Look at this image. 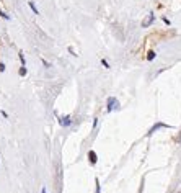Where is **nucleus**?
Here are the masks:
<instances>
[{"mask_svg":"<svg viewBox=\"0 0 181 193\" xmlns=\"http://www.w3.org/2000/svg\"><path fill=\"white\" fill-rule=\"evenodd\" d=\"M88 161H90L91 165H95L96 162H98V156H96L95 151H88Z\"/></svg>","mask_w":181,"mask_h":193,"instance_id":"20e7f679","label":"nucleus"},{"mask_svg":"<svg viewBox=\"0 0 181 193\" xmlns=\"http://www.w3.org/2000/svg\"><path fill=\"white\" fill-rule=\"evenodd\" d=\"M3 70H5V64L3 62H0V72H3Z\"/></svg>","mask_w":181,"mask_h":193,"instance_id":"2eb2a0df","label":"nucleus"},{"mask_svg":"<svg viewBox=\"0 0 181 193\" xmlns=\"http://www.w3.org/2000/svg\"><path fill=\"white\" fill-rule=\"evenodd\" d=\"M155 59V51H149V54H147V61H154Z\"/></svg>","mask_w":181,"mask_h":193,"instance_id":"6e6552de","label":"nucleus"},{"mask_svg":"<svg viewBox=\"0 0 181 193\" xmlns=\"http://www.w3.org/2000/svg\"><path fill=\"white\" fill-rule=\"evenodd\" d=\"M41 193H47V192H46V188H43V190H41Z\"/></svg>","mask_w":181,"mask_h":193,"instance_id":"a211bd4d","label":"nucleus"},{"mask_svg":"<svg viewBox=\"0 0 181 193\" xmlns=\"http://www.w3.org/2000/svg\"><path fill=\"white\" fill-rule=\"evenodd\" d=\"M0 17H2V18H5V20H10V17L7 13H5L3 10H0Z\"/></svg>","mask_w":181,"mask_h":193,"instance_id":"9b49d317","label":"nucleus"},{"mask_svg":"<svg viewBox=\"0 0 181 193\" xmlns=\"http://www.w3.org/2000/svg\"><path fill=\"white\" fill-rule=\"evenodd\" d=\"M28 5H29V8L33 10V13H34V15H39V10H38V7L34 5V2H33V0H29V2H28Z\"/></svg>","mask_w":181,"mask_h":193,"instance_id":"423d86ee","label":"nucleus"},{"mask_svg":"<svg viewBox=\"0 0 181 193\" xmlns=\"http://www.w3.org/2000/svg\"><path fill=\"white\" fill-rule=\"evenodd\" d=\"M69 52H70L72 56H77V52H73V49H72V48H69Z\"/></svg>","mask_w":181,"mask_h":193,"instance_id":"f3484780","label":"nucleus"},{"mask_svg":"<svg viewBox=\"0 0 181 193\" xmlns=\"http://www.w3.org/2000/svg\"><path fill=\"white\" fill-rule=\"evenodd\" d=\"M160 128H168V124H165V123H157L155 126H152V128H150V131L147 133V136H150V134H154L155 131H157V129H160Z\"/></svg>","mask_w":181,"mask_h":193,"instance_id":"39448f33","label":"nucleus"},{"mask_svg":"<svg viewBox=\"0 0 181 193\" xmlns=\"http://www.w3.org/2000/svg\"><path fill=\"white\" fill-rule=\"evenodd\" d=\"M59 123H60V126L67 128V126L72 124V118H70V116H62V118H59Z\"/></svg>","mask_w":181,"mask_h":193,"instance_id":"7ed1b4c3","label":"nucleus"},{"mask_svg":"<svg viewBox=\"0 0 181 193\" xmlns=\"http://www.w3.org/2000/svg\"><path fill=\"white\" fill-rule=\"evenodd\" d=\"M95 183H96V193H100L101 192V188H100V180L95 179Z\"/></svg>","mask_w":181,"mask_h":193,"instance_id":"f8f14e48","label":"nucleus"},{"mask_svg":"<svg viewBox=\"0 0 181 193\" xmlns=\"http://www.w3.org/2000/svg\"><path fill=\"white\" fill-rule=\"evenodd\" d=\"M43 65H44V67H47V69H49V67H51V64H49V62H47V61H44V59H43Z\"/></svg>","mask_w":181,"mask_h":193,"instance_id":"4468645a","label":"nucleus"},{"mask_svg":"<svg viewBox=\"0 0 181 193\" xmlns=\"http://www.w3.org/2000/svg\"><path fill=\"white\" fill-rule=\"evenodd\" d=\"M0 113H2V116H3V118H8V115H7V111H5V110H2Z\"/></svg>","mask_w":181,"mask_h":193,"instance_id":"dca6fc26","label":"nucleus"},{"mask_svg":"<svg viewBox=\"0 0 181 193\" xmlns=\"http://www.w3.org/2000/svg\"><path fill=\"white\" fill-rule=\"evenodd\" d=\"M154 21H155V13H152V12H150V13L147 15L144 20H142V26H144V28H149L150 25L154 23Z\"/></svg>","mask_w":181,"mask_h":193,"instance_id":"f03ea898","label":"nucleus"},{"mask_svg":"<svg viewBox=\"0 0 181 193\" xmlns=\"http://www.w3.org/2000/svg\"><path fill=\"white\" fill-rule=\"evenodd\" d=\"M163 23H165V25H168V26H170V25H171V21H170V20L167 18V17H163Z\"/></svg>","mask_w":181,"mask_h":193,"instance_id":"ddd939ff","label":"nucleus"},{"mask_svg":"<svg viewBox=\"0 0 181 193\" xmlns=\"http://www.w3.org/2000/svg\"><path fill=\"white\" fill-rule=\"evenodd\" d=\"M101 65H103L104 69H109V64H108V61L106 59H101Z\"/></svg>","mask_w":181,"mask_h":193,"instance_id":"9d476101","label":"nucleus"},{"mask_svg":"<svg viewBox=\"0 0 181 193\" xmlns=\"http://www.w3.org/2000/svg\"><path fill=\"white\" fill-rule=\"evenodd\" d=\"M18 57H20V62H21V65H26V61H25V56H23V52H18Z\"/></svg>","mask_w":181,"mask_h":193,"instance_id":"1a4fd4ad","label":"nucleus"},{"mask_svg":"<svg viewBox=\"0 0 181 193\" xmlns=\"http://www.w3.org/2000/svg\"><path fill=\"white\" fill-rule=\"evenodd\" d=\"M18 74H20V75H21V77H25V75H26V74H28L26 67H25V65H21V67H20V70H18Z\"/></svg>","mask_w":181,"mask_h":193,"instance_id":"0eeeda50","label":"nucleus"},{"mask_svg":"<svg viewBox=\"0 0 181 193\" xmlns=\"http://www.w3.org/2000/svg\"><path fill=\"white\" fill-rule=\"evenodd\" d=\"M118 105H119V101H118V98H114V96H109L108 98V105H106V110L111 113V111L114 110V108H118Z\"/></svg>","mask_w":181,"mask_h":193,"instance_id":"f257e3e1","label":"nucleus"}]
</instances>
